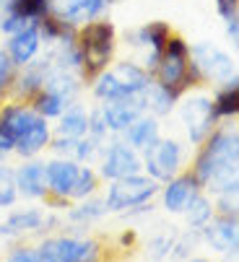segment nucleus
Masks as SVG:
<instances>
[{
    "instance_id": "nucleus-19",
    "label": "nucleus",
    "mask_w": 239,
    "mask_h": 262,
    "mask_svg": "<svg viewBox=\"0 0 239 262\" xmlns=\"http://www.w3.org/2000/svg\"><path fill=\"white\" fill-rule=\"evenodd\" d=\"M34 112H29V109H24V106H6L3 109V115H0V125H3L16 140L29 130V125L34 122Z\"/></svg>"
},
{
    "instance_id": "nucleus-13",
    "label": "nucleus",
    "mask_w": 239,
    "mask_h": 262,
    "mask_svg": "<svg viewBox=\"0 0 239 262\" xmlns=\"http://www.w3.org/2000/svg\"><path fill=\"white\" fill-rule=\"evenodd\" d=\"M206 242L218 252H236V218H218L206 223Z\"/></svg>"
},
{
    "instance_id": "nucleus-15",
    "label": "nucleus",
    "mask_w": 239,
    "mask_h": 262,
    "mask_svg": "<svg viewBox=\"0 0 239 262\" xmlns=\"http://www.w3.org/2000/svg\"><path fill=\"white\" fill-rule=\"evenodd\" d=\"M45 174H47V190H52L55 195L65 198V195H70L73 184H75L78 166L73 161H52L45 169Z\"/></svg>"
},
{
    "instance_id": "nucleus-25",
    "label": "nucleus",
    "mask_w": 239,
    "mask_h": 262,
    "mask_svg": "<svg viewBox=\"0 0 239 262\" xmlns=\"http://www.w3.org/2000/svg\"><path fill=\"white\" fill-rule=\"evenodd\" d=\"M213 109H216V115H236V109H239V96H236V76L229 81V89L216 99V104H213Z\"/></svg>"
},
{
    "instance_id": "nucleus-34",
    "label": "nucleus",
    "mask_w": 239,
    "mask_h": 262,
    "mask_svg": "<svg viewBox=\"0 0 239 262\" xmlns=\"http://www.w3.org/2000/svg\"><path fill=\"white\" fill-rule=\"evenodd\" d=\"M11 259H13V262H36V259H39V252L18 249V252H13V254H11Z\"/></svg>"
},
{
    "instance_id": "nucleus-2",
    "label": "nucleus",
    "mask_w": 239,
    "mask_h": 262,
    "mask_svg": "<svg viewBox=\"0 0 239 262\" xmlns=\"http://www.w3.org/2000/svg\"><path fill=\"white\" fill-rule=\"evenodd\" d=\"M148 76L133 62H120L117 68L107 70L99 76L96 86H94V94L99 99H123V96H130V94H141V91H148Z\"/></svg>"
},
{
    "instance_id": "nucleus-14",
    "label": "nucleus",
    "mask_w": 239,
    "mask_h": 262,
    "mask_svg": "<svg viewBox=\"0 0 239 262\" xmlns=\"http://www.w3.org/2000/svg\"><path fill=\"white\" fill-rule=\"evenodd\" d=\"M13 182L26 198H42L47 192V174L42 164H26L13 174Z\"/></svg>"
},
{
    "instance_id": "nucleus-27",
    "label": "nucleus",
    "mask_w": 239,
    "mask_h": 262,
    "mask_svg": "<svg viewBox=\"0 0 239 262\" xmlns=\"http://www.w3.org/2000/svg\"><path fill=\"white\" fill-rule=\"evenodd\" d=\"M45 76H47V65H45V68H42V65H36V68H26L18 91H21V94H31V91H36L39 86H45Z\"/></svg>"
},
{
    "instance_id": "nucleus-12",
    "label": "nucleus",
    "mask_w": 239,
    "mask_h": 262,
    "mask_svg": "<svg viewBox=\"0 0 239 262\" xmlns=\"http://www.w3.org/2000/svg\"><path fill=\"white\" fill-rule=\"evenodd\" d=\"M11 36L13 39L8 42V57L13 60V65H29V60L39 50V29L34 24H29L26 29H21Z\"/></svg>"
},
{
    "instance_id": "nucleus-23",
    "label": "nucleus",
    "mask_w": 239,
    "mask_h": 262,
    "mask_svg": "<svg viewBox=\"0 0 239 262\" xmlns=\"http://www.w3.org/2000/svg\"><path fill=\"white\" fill-rule=\"evenodd\" d=\"M185 208H187V223L190 226H206V223L211 221V203L206 200V198H201V195H190L187 198V203H185Z\"/></svg>"
},
{
    "instance_id": "nucleus-8",
    "label": "nucleus",
    "mask_w": 239,
    "mask_h": 262,
    "mask_svg": "<svg viewBox=\"0 0 239 262\" xmlns=\"http://www.w3.org/2000/svg\"><path fill=\"white\" fill-rule=\"evenodd\" d=\"M96 257L94 242H78V239H50L39 247V259L45 262H84Z\"/></svg>"
},
{
    "instance_id": "nucleus-11",
    "label": "nucleus",
    "mask_w": 239,
    "mask_h": 262,
    "mask_svg": "<svg viewBox=\"0 0 239 262\" xmlns=\"http://www.w3.org/2000/svg\"><path fill=\"white\" fill-rule=\"evenodd\" d=\"M104 8H107V0H57L60 21L68 26L94 21Z\"/></svg>"
},
{
    "instance_id": "nucleus-21",
    "label": "nucleus",
    "mask_w": 239,
    "mask_h": 262,
    "mask_svg": "<svg viewBox=\"0 0 239 262\" xmlns=\"http://www.w3.org/2000/svg\"><path fill=\"white\" fill-rule=\"evenodd\" d=\"M167 36H169V26L162 24V21L148 24L146 29L138 31V39L146 42V45H151V50H153L148 65H156V62H158V57H162V52H164V45H167Z\"/></svg>"
},
{
    "instance_id": "nucleus-1",
    "label": "nucleus",
    "mask_w": 239,
    "mask_h": 262,
    "mask_svg": "<svg viewBox=\"0 0 239 262\" xmlns=\"http://www.w3.org/2000/svg\"><path fill=\"white\" fill-rule=\"evenodd\" d=\"M195 179L213 192H236V135L218 133L197 159Z\"/></svg>"
},
{
    "instance_id": "nucleus-17",
    "label": "nucleus",
    "mask_w": 239,
    "mask_h": 262,
    "mask_svg": "<svg viewBox=\"0 0 239 262\" xmlns=\"http://www.w3.org/2000/svg\"><path fill=\"white\" fill-rule=\"evenodd\" d=\"M195 187H197V179L195 177H180V179H172L169 187L164 190V205L177 213V210H185V203L187 198L195 192Z\"/></svg>"
},
{
    "instance_id": "nucleus-26",
    "label": "nucleus",
    "mask_w": 239,
    "mask_h": 262,
    "mask_svg": "<svg viewBox=\"0 0 239 262\" xmlns=\"http://www.w3.org/2000/svg\"><path fill=\"white\" fill-rule=\"evenodd\" d=\"M8 11H18L26 18H42L50 11V0H13Z\"/></svg>"
},
{
    "instance_id": "nucleus-32",
    "label": "nucleus",
    "mask_w": 239,
    "mask_h": 262,
    "mask_svg": "<svg viewBox=\"0 0 239 262\" xmlns=\"http://www.w3.org/2000/svg\"><path fill=\"white\" fill-rule=\"evenodd\" d=\"M13 145H16V138H13L3 125H0V159H3L8 151H13Z\"/></svg>"
},
{
    "instance_id": "nucleus-28",
    "label": "nucleus",
    "mask_w": 239,
    "mask_h": 262,
    "mask_svg": "<svg viewBox=\"0 0 239 262\" xmlns=\"http://www.w3.org/2000/svg\"><path fill=\"white\" fill-rule=\"evenodd\" d=\"M94 187H96V174L86 166V169H78V177H75V184H73V190L70 195L75 198H86L94 192Z\"/></svg>"
},
{
    "instance_id": "nucleus-29",
    "label": "nucleus",
    "mask_w": 239,
    "mask_h": 262,
    "mask_svg": "<svg viewBox=\"0 0 239 262\" xmlns=\"http://www.w3.org/2000/svg\"><path fill=\"white\" fill-rule=\"evenodd\" d=\"M107 213V205L104 203H86V205H81V208H75L73 213H70V218L73 221H91V218H99V215H104Z\"/></svg>"
},
{
    "instance_id": "nucleus-36",
    "label": "nucleus",
    "mask_w": 239,
    "mask_h": 262,
    "mask_svg": "<svg viewBox=\"0 0 239 262\" xmlns=\"http://www.w3.org/2000/svg\"><path fill=\"white\" fill-rule=\"evenodd\" d=\"M0 182H3V187H11L13 182V171L8 166H0Z\"/></svg>"
},
{
    "instance_id": "nucleus-33",
    "label": "nucleus",
    "mask_w": 239,
    "mask_h": 262,
    "mask_svg": "<svg viewBox=\"0 0 239 262\" xmlns=\"http://www.w3.org/2000/svg\"><path fill=\"white\" fill-rule=\"evenodd\" d=\"M216 8H218V13L229 21L231 16H236V0H216Z\"/></svg>"
},
{
    "instance_id": "nucleus-4",
    "label": "nucleus",
    "mask_w": 239,
    "mask_h": 262,
    "mask_svg": "<svg viewBox=\"0 0 239 262\" xmlns=\"http://www.w3.org/2000/svg\"><path fill=\"white\" fill-rule=\"evenodd\" d=\"M112 39H114V26L109 21L89 24L81 34V57L89 70H99L107 65L112 55Z\"/></svg>"
},
{
    "instance_id": "nucleus-9",
    "label": "nucleus",
    "mask_w": 239,
    "mask_h": 262,
    "mask_svg": "<svg viewBox=\"0 0 239 262\" xmlns=\"http://www.w3.org/2000/svg\"><path fill=\"white\" fill-rule=\"evenodd\" d=\"M192 60H195V68L201 70V76H208L221 83H229L234 78V62L229 60V55H224L221 50L211 45H195Z\"/></svg>"
},
{
    "instance_id": "nucleus-37",
    "label": "nucleus",
    "mask_w": 239,
    "mask_h": 262,
    "mask_svg": "<svg viewBox=\"0 0 239 262\" xmlns=\"http://www.w3.org/2000/svg\"><path fill=\"white\" fill-rule=\"evenodd\" d=\"M229 36H231V39H236V16L229 18Z\"/></svg>"
},
{
    "instance_id": "nucleus-30",
    "label": "nucleus",
    "mask_w": 239,
    "mask_h": 262,
    "mask_svg": "<svg viewBox=\"0 0 239 262\" xmlns=\"http://www.w3.org/2000/svg\"><path fill=\"white\" fill-rule=\"evenodd\" d=\"M31 24V18H26L24 13H18V11H11L8 13V18L0 24V29H3L6 34H16V31H21V29H26Z\"/></svg>"
},
{
    "instance_id": "nucleus-38",
    "label": "nucleus",
    "mask_w": 239,
    "mask_h": 262,
    "mask_svg": "<svg viewBox=\"0 0 239 262\" xmlns=\"http://www.w3.org/2000/svg\"><path fill=\"white\" fill-rule=\"evenodd\" d=\"M0 3H6V6H11V3H13V0H0Z\"/></svg>"
},
{
    "instance_id": "nucleus-16",
    "label": "nucleus",
    "mask_w": 239,
    "mask_h": 262,
    "mask_svg": "<svg viewBox=\"0 0 239 262\" xmlns=\"http://www.w3.org/2000/svg\"><path fill=\"white\" fill-rule=\"evenodd\" d=\"M47 140H50V127H47L45 117L39 115V117H34V122L29 125V130L16 140L13 148H16L21 156H34L39 148H45V145H47Z\"/></svg>"
},
{
    "instance_id": "nucleus-10",
    "label": "nucleus",
    "mask_w": 239,
    "mask_h": 262,
    "mask_svg": "<svg viewBox=\"0 0 239 262\" xmlns=\"http://www.w3.org/2000/svg\"><path fill=\"white\" fill-rule=\"evenodd\" d=\"M138 171H141V161L133 148H128L123 143H112L107 151V159H104V166H102V174L107 179H123V177H130Z\"/></svg>"
},
{
    "instance_id": "nucleus-20",
    "label": "nucleus",
    "mask_w": 239,
    "mask_h": 262,
    "mask_svg": "<svg viewBox=\"0 0 239 262\" xmlns=\"http://www.w3.org/2000/svg\"><path fill=\"white\" fill-rule=\"evenodd\" d=\"M42 226V213L39 210H24V213H13L6 223H0V234L6 236H16L24 231H34Z\"/></svg>"
},
{
    "instance_id": "nucleus-31",
    "label": "nucleus",
    "mask_w": 239,
    "mask_h": 262,
    "mask_svg": "<svg viewBox=\"0 0 239 262\" xmlns=\"http://www.w3.org/2000/svg\"><path fill=\"white\" fill-rule=\"evenodd\" d=\"M11 76H13V60L0 52V94H3V89L8 86Z\"/></svg>"
},
{
    "instance_id": "nucleus-6",
    "label": "nucleus",
    "mask_w": 239,
    "mask_h": 262,
    "mask_svg": "<svg viewBox=\"0 0 239 262\" xmlns=\"http://www.w3.org/2000/svg\"><path fill=\"white\" fill-rule=\"evenodd\" d=\"M146 104H148L146 91L130 94V96H123V99H109V104H104V109H102V117H104L109 130H125L133 120L141 117Z\"/></svg>"
},
{
    "instance_id": "nucleus-3",
    "label": "nucleus",
    "mask_w": 239,
    "mask_h": 262,
    "mask_svg": "<svg viewBox=\"0 0 239 262\" xmlns=\"http://www.w3.org/2000/svg\"><path fill=\"white\" fill-rule=\"evenodd\" d=\"M153 195H156L153 179L130 174V177H123V179H114V184L107 192L104 205H107V210H125V208H133V205H143Z\"/></svg>"
},
{
    "instance_id": "nucleus-18",
    "label": "nucleus",
    "mask_w": 239,
    "mask_h": 262,
    "mask_svg": "<svg viewBox=\"0 0 239 262\" xmlns=\"http://www.w3.org/2000/svg\"><path fill=\"white\" fill-rule=\"evenodd\" d=\"M125 133H128L130 145L133 148H141V151H146L148 145H153L158 140V125H156V120H133L125 127Z\"/></svg>"
},
{
    "instance_id": "nucleus-39",
    "label": "nucleus",
    "mask_w": 239,
    "mask_h": 262,
    "mask_svg": "<svg viewBox=\"0 0 239 262\" xmlns=\"http://www.w3.org/2000/svg\"><path fill=\"white\" fill-rule=\"evenodd\" d=\"M107 3H109V0H107Z\"/></svg>"
},
{
    "instance_id": "nucleus-22",
    "label": "nucleus",
    "mask_w": 239,
    "mask_h": 262,
    "mask_svg": "<svg viewBox=\"0 0 239 262\" xmlns=\"http://www.w3.org/2000/svg\"><path fill=\"white\" fill-rule=\"evenodd\" d=\"M89 133V117H86V112L73 104L70 109H65V115L60 120V135L65 138H81Z\"/></svg>"
},
{
    "instance_id": "nucleus-35",
    "label": "nucleus",
    "mask_w": 239,
    "mask_h": 262,
    "mask_svg": "<svg viewBox=\"0 0 239 262\" xmlns=\"http://www.w3.org/2000/svg\"><path fill=\"white\" fill-rule=\"evenodd\" d=\"M16 200V192L11 190V187H0V208L3 205H13Z\"/></svg>"
},
{
    "instance_id": "nucleus-7",
    "label": "nucleus",
    "mask_w": 239,
    "mask_h": 262,
    "mask_svg": "<svg viewBox=\"0 0 239 262\" xmlns=\"http://www.w3.org/2000/svg\"><path fill=\"white\" fill-rule=\"evenodd\" d=\"M182 151L174 140H156L153 145L146 148V169L151 171L153 179L169 182L180 166Z\"/></svg>"
},
{
    "instance_id": "nucleus-24",
    "label": "nucleus",
    "mask_w": 239,
    "mask_h": 262,
    "mask_svg": "<svg viewBox=\"0 0 239 262\" xmlns=\"http://www.w3.org/2000/svg\"><path fill=\"white\" fill-rule=\"evenodd\" d=\"M65 106H68V99L52 89H45V94H39V99H36V112L42 117H60Z\"/></svg>"
},
{
    "instance_id": "nucleus-5",
    "label": "nucleus",
    "mask_w": 239,
    "mask_h": 262,
    "mask_svg": "<svg viewBox=\"0 0 239 262\" xmlns=\"http://www.w3.org/2000/svg\"><path fill=\"white\" fill-rule=\"evenodd\" d=\"M216 109L213 104L206 99V96H195V99H187L185 106H182V120L187 125V135L192 143H201L206 140V135L211 133V127L216 125Z\"/></svg>"
}]
</instances>
